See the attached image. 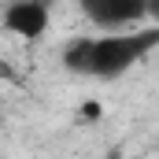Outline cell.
Masks as SVG:
<instances>
[{
	"instance_id": "1",
	"label": "cell",
	"mask_w": 159,
	"mask_h": 159,
	"mask_svg": "<svg viewBox=\"0 0 159 159\" xmlns=\"http://www.w3.org/2000/svg\"><path fill=\"white\" fill-rule=\"evenodd\" d=\"M152 48H159V26L119 30L100 37H74L63 48V67L85 78H119L137 67Z\"/></svg>"
},
{
	"instance_id": "2",
	"label": "cell",
	"mask_w": 159,
	"mask_h": 159,
	"mask_svg": "<svg viewBox=\"0 0 159 159\" xmlns=\"http://www.w3.org/2000/svg\"><path fill=\"white\" fill-rule=\"evenodd\" d=\"M81 11L96 30L119 34V30H133L141 19H148V0H81Z\"/></svg>"
},
{
	"instance_id": "3",
	"label": "cell",
	"mask_w": 159,
	"mask_h": 159,
	"mask_svg": "<svg viewBox=\"0 0 159 159\" xmlns=\"http://www.w3.org/2000/svg\"><path fill=\"white\" fill-rule=\"evenodd\" d=\"M48 22H52L48 0H11V4L4 7V15H0L4 34H11V37H19V41L44 37Z\"/></svg>"
},
{
	"instance_id": "4",
	"label": "cell",
	"mask_w": 159,
	"mask_h": 159,
	"mask_svg": "<svg viewBox=\"0 0 159 159\" xmlns=\"http://www.w3.org/2000/svg\"><path fill=\"white\" fill-rule=\"evenodd\" d=\"M0 78H4V81H11V85H19V74H15V67H11L7 59H0Z\"/></svg>"
},
{
	"instance_id": "5",
	"label": "cell",
	"mask_w": 159,
	"mask_h": 159,
	"mask_svg": "<svg viewBox=\"0 0 159 159\" xmlns=\"http://www.w3.org/2000/svg\"><path fill=\"white\" fill-rule=\"evenodd\" d=\"M148 19H152V26H159V0H148Z\"/></svg>"
},
{
	"instance_id": "6",
	"label": "cell",
	"mask_w": 159,
	"mask_h": 159,
	"mask_svg": "<svg viewBox=\"0 0 159 159\" xmlns=\"http://www.w3.org/2000/svg\"><path fill=\"white\" fill-rule=\"evenodd\" d=\"M96 115H100L96 104H85V107H81V119H96Z\"/></svg>"
}]
</instances>
